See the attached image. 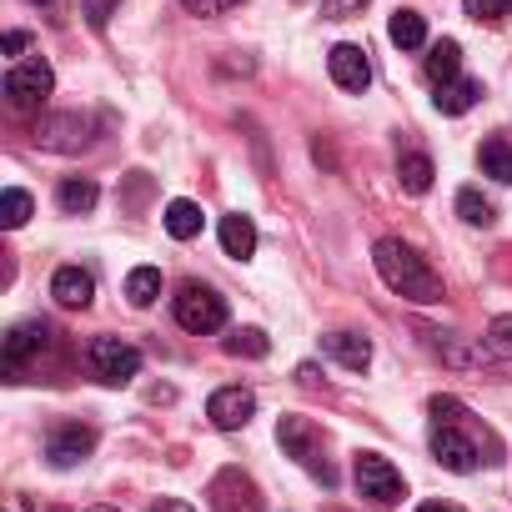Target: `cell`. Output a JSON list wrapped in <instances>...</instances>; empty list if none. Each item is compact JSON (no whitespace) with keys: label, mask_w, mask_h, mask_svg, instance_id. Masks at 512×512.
<instances>
[{"label":"cell","mask_w":512,"mask_h":512,"mask_svg":"<svg viewBox=\"0 0 512 512\" xmlns=\"http://www.w3.org/2000/svg\"><path fill=\"white\" fill-rule=\"evenodd\" d=\"M51 297H56L61 307H71V312H86L91 297H96V282H91V272H81V267H61V272L51 277Z\"/></svg>","instance_id":"14"},{"label":"cell","mask_w":512,"mask_h":512,"mask_svg":"<svg viewBox=\"0 0 512 512\" xmlns=\"http://www.w3.org/2000/svg\"><path fill=\"white\" fill-rule=\"evenodd\" d=\"M36 141L46 151H81V146H91V121L76 116V111L46 116V121H36Z\"/></svg>","instance_id":"8"},{"label":"cell","mask_w":512,"mask_h":512,"mask_svg":"<svg viewBox=\"0 0 512 512\" xmlns=\"http://www.w3.org/2000/svg\"><path fill=\"white\" fill-rule=\"evenodd\" d=\"M327 71H332V81H337L342 91H367V86H372L367 51H362V46H352V41L332 46V56H327Z\"/></svg>","instance_id":"12"},{"label":"cell","mask_w":512,"mask_h":512,"mask_svg":"<svg viewBox=\"0 0 512 512\" xmlns=\"http://www.w3.org/2000/svg\"><path fill=\"white\" fill-rule=\"evenodd\" d=\"M221 246H226V256H236V262H246V256L256 251V221L251 216H221Z\"/></svg>","instance_id":"16"},{"label":"cell","mask_w":512,"mask_h":512,"mask_svg":"<svg viewBox=\"0 0 512 512\" xmlns=\"http://www.w3.org/2000/svg\"><path fill=\"white\" fill-rule=\"evenodd\" d=\"M91 452H96V432H91V427H81V422L56 427V432H51V442H46V457H51L56 467H76V462H86Z\"/></svg>","instance_id":"13"},{"label":"cell","mask_w":512,"mask_h":512,"mask_svg":"<svg viewBox=\"0 0 512 512\" xmlns=\"http://www.w3.org/2000/svg\"><path fill=\"white\" fill-rule=\"evenodd\" d=\"M372 262H377V277H382L397 297L422 302V307H427V302H442V277L422 262L407 241H397V236L377 241V246H372Z\"/></svg>","instance_id":"1"},{"label":"cell","mask_w":512,"mask_h":512,"mask_svg":"<svg viewBox=\"0 0 512 512\" xmlns=\"http://www.w3.org/2000/svg\"><path fill=\"white\" fill-rule=\"evenodd\" d=\"M432 457L447 472H472L477 467V447H472V437L457 432V422H437L432 427Z\"/></svg>","instance_id":"11"},{"label":"cell","mask_w":512,"mask_h":512,"mask_svg":"<svg viewBox=\"0 0 512 512\" xmlns=\"http://www.w3.org/2000/svg\"><path fill=\"white\" fill-rule=\"evenodd\" d=\"M91 367H96L101 382L126 387L131 377H141V352L126 347L121 337H96V342H91Z\"/></svg>","instance_id":"7"},{"label":"cell","mask_w":512,"mask_h":512,"mask_svg":"<svg viewBox=\"0 0 512 512\" xmlns=\"http://www.w3.org/2000/svg\"><path fill=\"white\" fill-rule=\"evenodd\" d=\"M221 347H226L231 357H267V352H272V342H267V332H262V327H236Z\"/></svg>","instance_id":"24"},{"label":"cell","mask_w":512,"mask_h":512,"mask_svg":"<svg viewBox=\"0 0 512 512\" xmlns=\"http://www.w3.org/2000/svg\"><path fill=\"white\" fill-rule=\"evenodd\" d=\"M91 512H116V507H91Z\"/></svg>","instance_id":"38"},{"label":"cell","mask_w":512,"mask_h":512,"mask_svg":"<svg viewBox=\"0 0 512 512\" xmlns=\"http://www.w3.org/2000/svg\"><path fill=\"white\" fill-rule=\"evenodd\" d=\"M477 161H482V176H492V181L512 186V141H507V136H492V141H482Z\"/></svg>","instance_id":"18"},{"label":"cell","mask_w":512,"mask_h":512,"mask_svg":"<svg viewBox=\"0 0 512 512\" xmlns=\"http://www.w3.org/2000/svg\"><path fill=\"white\" fill-rule=\"evenodd\" d=\"M51 91H56V71L46 61H21V66L6 71V101H11V111H36V106H46Z\"/></svg>","instance_id":"5"},{"label":"cell","mask_w":512,"mask_h":512,"mask_svg":"<svg viewBox=\"0 0 512 512\" xmlns=\"http://www.w3.org/2000/svg\"><path fill=\"white\" fill-rule=\"evenodd\" d=\"M477 96H482L477 81H447V86H437V111L442 116H462V111L477 106Z\"/></svg>","instance_id":"21"},{"label":"cell","mask_w":512,"mask_h":512,"mask_svg":"<svg viewBox=\"0 0 512 512\" xmlns=\"http://www.w3.org/2000/svg\"><path fill=\"white\" fill-rule=\"evenodd\" d=\"M31 46V36L26 31H6V41H0V51H6V56H21Z\"/></svg>","instance_id":"34"},{"label":"cell","mask_w":512,"mask_h":512,"mask_svg":"<svg viewBox=\"0 0 512 512\" xmlns=\"http://www.w3.org/2000/svg\"><path fill=\"white\" fill-rule=\"evenodd\" d=\"M251 412H256V397H251L246 387H221V392H211V402H206V417H211V427H221V432L246 427Z\"/></svg>","instance_id":"10"},{"label":"cell","mask_w":512,"mask_h":512,"mask_svg":"<svg viewBox=\"0 0 512 512\" xmlns=\"http://www.w3.org/2000/svg\"><path fill=\"white\" fill-rule=\"evenodd\" d=\"M116 6H121V0H86V21L101 31V26L111 21V11H116Z\"/></svg>","instance_id":"32"},{"label":"cell","mask_w":512,"mask_h":512,"mask_svg":"<svg viewBox=\"0 0 512 512\" xmlns=\"http://www.w3.org/2000/svg\"><path fill=\"white\" fill-rule=\"evenodd\" d=\"M322 347H327L347 372H367V367H372V342H367V337H357V332H327V337H322Z\"/></svg>","instance_id":"15"},{"label":"cell","mask_w":512,"mask_h":512,"mask_svg":"<svg viewBox=\"0 0 512 512\" xmlns=\"http://www.w3.org/2000/svg\"><path fill=\"white\" fill-rule=\"evenodd\" d=\"M206 497H211V512H262V492H256V482L241 467H221Z\"/></svg>","instance_id":"6"},{"label":"cell","mask_w":512,"mask_h":512,"mask_svg":"<svg viewBox=\"0 0 512 512\" xmlns=\"http://www.w3.org/2000/svg\"><path fill=\"white\" fill-rule=\"evenodd\" d=\"M352 477H357V492L367 497V502H377V507H397L402 497H407V482H402V472L382 457V452H357V462H352Z\"/></svg>","instance_id":"3"},{"label":"cell","mask_w":512,"mask_h":512,"mask_svg":"<svg viewBox=\"0 0 512 512\" xmlns=\"http://www.w3.org/2000/svg\"><path fill=\"white\" fill-rule=\"evenodd\" d=\"M56 201H61V211H66V216H86V211L101 201V191H96V181H91V176H66V181H61V191H56Z\"/></svg>","instance_id":"17"},{"label":"cell","mask_w":512,"mask_h":512,"mask_svg":"<svg viewBox=\"0 0 512 512\" xmlns=\"http://www.w3.org/2000/svg\"><path fill=\"white\" fill-rule=\"evenodd\" d=\"M151 512H196V507L181 502V497H161V502H151Z\"/></svg>","instance_id":"35"},{"label":"cell","mask_w":512,"mask_h":512,"mask_svg":"<svg viewBox=\"0 0 512 512\" xmlns=\"http://www.w3.org/2000/svg\"><path fill=\"white\" fill-rule=\"evenodd\" d=\"M277 442H282V452H287V457H297L312 477H322L327 487L337 482V472H332V467H327V457H322V432H317L307 417H282V422H277Z\"/></svg>","instance_id":"4"},{"label":"cell","mask_w":512,"mask_h":512,"mask_svg":"<svg viewBox=\"0 0 512 512\" xmlns=\"http://www.w3.org/2000/svg\"><path fill=\"white\" fill-rule=\"evenodd\" d=\"M387 36H392L397 51H422V46H427V21H422L417 11H397L392 26H387Z\"/></svg>","instance_id":"19"},{"label":"cell","mask_w":512,"mask_h":512,"mask_svg":"<svg viewBox=\"0 0 512 512\" xmlns=\"http://www.w3.org/2000/svg\"><path fill=\"white\" fill-rule=\"evenodd\" d=\"M462 6H467V16H472V21H482V26H497V21L507 16V6H512V0H462Z\"/></svg>","instance_id":"29"},{"label":"cell","mask_w":512,"mask_h":512,"mask_svg":"<svg viewBox=\"0 0 512 512\" xmlns=\"http://www.w3.org/2000/svg\"><path fill=\"white\" fill-rule=\"evenodd\" d=\"M171 312H176V322H181L186 332H196V337L226 327V302H221L211 287H201V282H181L176 297H171Z\"/></svg>","instance_id":"2"},{"label":"cell","mask_w":512,"mask_h":512,"mask_svg":"<svg viewBox=\"0 0 512 512\" xmlns=\"http://www.w3.org/2000/svg\"><path fill=\"white\" fill-rule=\"evenodd\" d=\"M191 16H221V11H236L241 0H181Z\"/></svg>","instance_id":"31"},{"label":"cell","mask_w":512,"mask_h":512,"mask_svg":"<svg viewBox=\"0 0 512 512\" xmlns=\"http://www.w3.org/2000/svg\"><path fill=\"white\" fill-rule=\"evenodd\" d=\"M432 417L437 422H457L462 417V402L457 397H432Z\"/></svg>","instance_id":"33"},{"label":"cell","mask_w":512,"mask_h":512,"mask_svg":"<svg viewBox=\"0 0 512 512\" xmlns=\"http://www.w3.org/2000/svg\"><path fill=\"white\" fill-rule=\"evenodd\" d=\"M201 206L196 201H171L166 206V231L176 236V241H191V236H201Z\"/></svg>","instance_id":"22"},{"label":"cell","mask_w":512,"mask_h":512,"mask_svg":"<svg viewBox=\"0 0 512 512\" xmlns=\"http://www.w3.org/2000/svg\"><path fill=\"white\" fill-rule=\"evenodd\" d=\"M457 66H462V46H457V41H437V46L427 51V81H432V86L457 81Z\"/></svg>","instance_id":"20"},{"label":"cell","mask_w":512,"mask_h":512,"mask_svg":"<svg viewBox=\"0 0 512 512\" xmlns=\"http://www.w3.org/2000/svg\"><path fill=\"white\" fill-rule=\"evenodd\" d=\"M126 302L131 307H156L161 302V272L156 267H136L126 277Z\"/></svg>","instance_id":"23"},{"label":"cell","mask_w":512,"mask_h":512,"mask_svg":"<svg viewBox=\"0 0 512 512\" xmlns=\"http://www.w3.org/2000/svg\"><path fill=\"white\" fill-rule=\"evenodd\" d=\"M31 6H56V0H31Z\"/></svg>","instance_id":"37"},{"label":"cell","mask_w":512,"mask_h":512,"mask_svg":"<svg viewBox=\"0 0 512 512\" xmlns=\"http://www.w3.org/2000/svg\"><path fill=\"white\" fill-rule=\"evenodd\" d=\"M397 176H402V191L422 196V191H432V176H437V171H432V161H427V156H417V151H412V156H402Z\"/></svg>","instance_id":"25"},{"label":"cell","mask_w":512,"mask_h":512,"mask_svg":"<svg viewBox=\"0 0 512 512\" xmlns=\"http://www.w3.org/2000/svg\"><path fill=\"white\" fill-rule=\"evenodd\" d=\"M362 11H367V0H322V16L327 21H352Z\"/></svg>","instance_id":"30"},{"label":"cell","mask_w":512,"mask_h":512,"mask_svg":"<svg viewBox=\"0 0 512 512\" xmlns=\"http://www.w3.org/2000/svg\"><path fill=\"white\" fill-rule=\"evenodd\" d=\"M417 512H452V507H447V502H422Z\"/></svg>","instance_id":"36"},{"label":"cell","mask_w":512,"mask_h":512,"mask_svg":"<svg viewBox=\"0 0 512 512\" xmlns=\"http://www.w3.org/2000/svg\"><path fill=\"white\" fill-rule=\"evenodd\" d=\"M457 216H462L467 226H492V221H497L492 201H487L482 191H472V186H467V191H457Z\"/></svg>","instance_id":"26"},{"label":"cell","mask_w":512,"mask_h":512,"mask_svg":"<svg viewBox=\"0 0 512 512\" xmlns=\"http://www.w3.org/2000/svg\"><path fill=\"white\" fill-rule=\"evenodd\" d=\"M482 347H487L492 357H512V317H492V322H487Z\"/></svg>","instance_id":"28"},{"label":"cell","mask_w":512,"mask_h":512,"mask_svg":"<svg viewBox=\"0 0 512 512\" xmlns=\"http://www.w3.org/2000/svg\"><path fill=\"white\" fill-rule=\"evenodd\" d=\"M51 342V327L46 322H21L6 332V342H0V357H6V372H21L31 357H41Z\"/></svg>","instance_id":"9"},{"label":"cell","mask_w":512,"mask_h":512,"mask_svg":"<svg viewBox=\"0 0 512 512\" xmlns=\"http://www.w3.org/2000/svg\"><path fill=\"white\" fill-rule=\"evenodd\" d=\"M26 221H31V196H26L21 186H11L6 196H0V226L16 231V226H26Z\"/></svg>","instance_id":"27"}]
</instances>
